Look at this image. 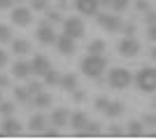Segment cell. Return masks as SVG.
Listing matches in <instances>:
<instances>
[{"instance_id": "8992f818", "label": "cell", "mask_w": 156, "mask_h": 140, "mask_svg": "<svg viewBox=\"0 0 156 140\" xmlns=\"http://www.w3.org/2000/svg\"><path fill=\"white\" fill-rule=\"evenodd\" d=\"M137 52H140V42L133 35H126L124 40L119 42V54L124 59H133V56H137Z\"/></svg>"}, {"instance_id": "f1b7e54d", "label": "cell", "mask_w": 156, "mask_h": 140, "mask_svg": "<svg viewBox=\"0 0 156 140\" xmlns=\"http://www.w3.org/2000/svg\"><path fill=\"white\" fill-rule=\"evenodd\" d=\"M47 21H49V23H61L63 16H61V12H56V9H49V12H47Z\"/></svg>"}, {"instance_id": "3957f363", "label": "cell", "mask_w": 156, "mask_h": 140, "mask_svg": "<svg viewBox=\"0 0 156 140\" xmlns=\"http://www.w3.org/2000/svg\"><path fill=\"white\" fill-rule=\"evenodd\" d=\"M112 89H128L133 84V75L126 70V68H114L110 70V77H107Z\"/></svg>"}, {"instance_id": "7402d4cb", "label": "cell", "mask_w": 156, "mask_h": 140, "mask_svg": "<svg viewBox=\"0 0 156 140\" xmlns=\"http://www.w3.org/2000/svg\"><path fill=\"white\" fill-rule=\"evenodd\" d=\"M126 133H128V135H142V133H144V131H142V121H137V119L128 121V128H126Z\"/></svg>"}, {"instance_id": "277c9868", "label": "cell", "mask_w": 156, "mask_h": 140, "mask_svg": "<svg viewBox=\"0 0 156 140\" xmlns=\"http://www.w3.org/2000/svg\"><path fill=\"white\" fill-rule=\"evenodd\" d=\"M63 33H65V35H70L72 40L84 38L86 28H84V21H82V16H68V19H63Z\"/></svg>"}, {"instance_id": "4316f807", "label": "cell", "mask_w": 156, "mask_h": 140, "mask_svg": "<svg viewBox=\"0 0 156 140\" xmlns=\"http://www.w3.org/2000/svg\"><path fill=\"white\" fill-rule=\"evenodd\" d=\"M2 42H12V31H9V26H5V23H0V45Z\"/></svg>"}, {"instance_id": "d6a6232c", "label": "cell", "mask_w": 156, "mask_h": 140, "mask_svg": "<svg viewBox=\"0 0 156 140\" xmlns=\"http://www.w3.org/2000/svg\"><path fill=\"white\" fill-rule=\"evenodd\" d=\"M28 91H30V98H33V93H37V91H42V87H40V82H30V84H28Z\"/></svg>"}, {"instance_id": "8fae6325", "label": "cell", "mask_w": 156, "mask_h": 140, "mask_svg": "<svg viewBox=\"0 0 156 140\" xmlns=\"http://www.w3.org/2000/svg\"><path fill=\"white\" fill-rule=\"evenodd\" d=\"M75 42H77V40H72L70 35H65V33H61L58 38H56V47H58V52L63 54V56L75 54Z\"/></svg>"}, {"instance_id": "8d00e7d4", "label": "cell", "mask_w": 156, "mask_h": 140, "mask_svg": "<svg viewBox=\"0 0 156 140\" xmlns=\"http://www.w3.org/2000/svg\"><path fill=\"white\" fill-rule=\"evenodd\" d=\"M2 66H7V52L5 49H0V68Z\"/></svg>"}, {"instance_id": "cb8c5ba5", "label": "cell", "mask_w": 156, "mask_h": 140, "mask_svg": "<svg viewBox=\"0 0 156 140\" xmlns=\"http://www.w3.org/2000/svg\"><path fill=\"white\" fill-rule=\"evenodd\" d=\"M14 98L19 100V103H28V100H30V91H28L26 87H16L14 89Z\"/></svg>"}, {"instance_id": "7c38bea8", "label": "cell", "mask_w": 156, "mask_h": 140, "mask_svg": "<svg viewBox=\"0 0 156 140\" xmlns=\"http://www.w3.org/2000/svg\"><path fill=\"white\" fill-rule=\"evenodd\" d=\"M12 75L16 77V80H28L30 77V63H26V61H16L12 66Z\"/></svg>"}, {"instance_id": "ee69618b", "label": "cell", "mask_w": 156, "mask_h": 140, "mask_svg": "<svg viewBox=\"0 0 156 140\" xmlns=\"http://www.w3.org/2000/svg\"><path fill=\"white\" fill-rule=\"evenodd\" d=\"M151 59L156 61V47H154V49H151Z\"/></svg>"}, {"instance_id": "ab89813d", "label": "cell", "mask_w": 156, "mask_h": 140, "mask_svg": "<svg viewBox=\"0 0 156 140\" xmlns=\"http://www.w3.org/2000/svg\"><path fill=\"white\" fill-rule=\"evenodd\" d=\"M137 9H140V12H144V9H149V5H147L144 0H140V2H137Z\"/></svg>"}, {"instance_id": "4fadbf2b", "label": "cell", "mask_w": 156, "mask_h": 140, "mask_svg": "<svg viewBox=\"0 0 156 140\" xmlns=\"http://www.w3.org/2000/svg\"><path fill=\"white\" fill-rule=\"evenodd\" d=\"M19 133H21L19 119H14V117H5V121H2V135H19Z\"/></svg>"}, {"instance_id": "74e56055", "label": "cell", "mask_w": 156, "mask_h": 140, "mask_svg": "<svg viewBox=\"0 0 156 140\" xmlns=\"http://www.w3.org/2000/svg\"><path fill=\"white\" fill-rule=\"evenodd\" d=\"M149 23H156V12H147V26Z\"/></svg>"}, {"instance_id": "f546056e", "label": "cell", "mask_w": 156, "mask_h": 140, "mask_svg": "<svg viewBox=\"0 0 156 140\" xmlns=\"http://www.w3.org/2000/svg\"><path fill=\"white\" fill-rule=\"evenodd\" d=\"M110 105V98H105V96H100V98H96V107L100 110V112H105V107Z\"/></svg>"}, {"instance_id": "2e32d148", "label": "cell", "mask_w": 156, "mask_h": 140, "mask_svg": "<svg viewBox=\"0 0 156 140\" xmlns=\"http://www.w3.org/2000/svg\"><path fill=\"white\" fill-rule=\"evenodd\" d=\"M68 124H70V126L79 133V131H82V128L89 124V117H86L84 112H75V114H70V121H68Z\"/></svg>"}, {"instance_id": "d4e9b609", "label": "cell", "mask_w": 156, "mask_h": 140, "mask_svg": "<svg viewBox=\"0 0 156 140\" xmlns=\"http://www.w3.org/2000/svg\"><path fill=\"white\" fill-rule=\"evenodd\" d=\"M128 5H130V0H112L110 2V7H112V12H124V9H128Z\"/></svg>"}, {"instance_id": "d6986e66", "label": "cell", "mask_w": 156, "mask_h": 140, "mask_svg": "<svg viewBox=\"0 0 156 140\" xmlns=\"http://www.w3.org/2000/svg\"><path fill=\"white\" fill-rule=\"evenodd\" d=\"M12 52L19 54V56H23V54L30 52V42L28 40H21V38H16V40H12Z\"/></svg>"}, {"instance_id": "e575fe53", "label": "cell", "mask_w": 156, "mask_h": 140, "mask_svg": "<svg viewBox=\"0 0 156 140\" xmlns=\"http://www.w3.org/2000/svg\"><path fill=\"white\" fill-rule=\"evenodd\" d=\"M144 124L147 126H156V117L154 114H144Z\"/></svg>"}, {"instance_id": "5b68a950", "label": "cell", "mask_w": 156, "mask_h": 140, "mask_svg": "<svg viewBox=\"0 0 156 140\" xmlns=\"http://www.w3.org/2000/svg\"><path fill=\"white\" fill-rule=\"evenodd\" d=\"M96 19H98V23H100V28H105L107 33H119L121 26H124L119 14H103V12H98Z\"/></svg>"}, {"instance_id": "9a60e30c", "label": "cell", "mask_w": 156, "mask_h": 140, "mask_svg": "<svg viewBox=\"0 0 156 140\" xmlns=\"http://www.w3.org/2000/svg\"><path fill=\"white\" fill-rule=\"evenodd\" d=\"M28 126H30V131L33 133H42L44 131V126H47V119H44V114H33L30 119H28Z\"/></svg>"}, {"instance_id": "6da1fadb", "label": "cell", "mask_w": 156, "mask_h": 140, "mask_svg": "<svg viewBox=\"0 0 156 140\" xmlns=\"http://www.w3.org/2000/svg\"><path fill=\"white\" fill-rule=\"evenodd\" d=\"M105 68H107V59H105L103 54H86L84 59H82V73L86 77L98 80L105 73Z\"/></svg>"}, {"instance_id": "9c48e42d", "label": "cell", "mask_w": 156, "mask_h": 140, "mask_svg": "<svg viewBox=\"0 0 156 140\" xmlns=\"http://www.w3.org/2000/svg\"><path fill=\"white\" fill-rule=\"evenodd\" d=\"M75 9L84 16H96L100 5H98V0H75Z\"/></svg>"}, {"instance_id": "f6af8a7d", "label": "cell", "mask_w": 156, "mask_h": 140, "mask_svg": "<svg viewBox=\"0 0 156 140\" xmlns=\"http://www.w3.org/2000/svg\"><path fill=\"white\" fill-rule=\"evenodd\" d=\"M0 100H2V89H0Z\"/></svg>"}, {"instance_id": "5bb4252c", "label": "cell", "mask_w": 156, "mask_h": 140, "mask_svg": "<svg viewBox=\"0 0 156 140\" xmlns=\"http://www.w3.org/2000/svg\"><path fill=\"white\" fill-rule=\"evenodd\" d=\"M68 121H70V112H68L65 107H56L51 112V124L54 126H68Z\"/></svg>"}, {"instance_id": "ac0fdd59", "label": "cell", "mask_w": 156, "mask_h": 140, "mask_svg": "<svg viewBox=\"0 0 156 140\" xmlns=\"http://www.w3.org/2000/svg\"><path fill=\"white\" fill-rule=\"evenodd\" d=\"M33 105H35V107H49V105H51V96L44 93V91L33 93Z\"/></svg>"}, {"instance_id": "4dcf8cb0", "label": "cell", "mask_w": 156, "mask_h": 140, "mask_svg": "<svg viewBox=\"0 0 156 140\" xmlns=\"http://www.w3.org/2000/svg\"><path fill=\"white\" fill-rule=\"evenodd\" d=\"M33 9H35V12H44L47 9V0H33Z\"/></svg>"}, {"instance_id": "83f0119b", "label": "cell", "mask_w": 156, "mask_h": 140, "mask_svg": "<svg viewBox=\"0 0 156 140\" xmlns=\"http://www.w3.org/2000/svg\"><path fill=\"white\" fill-rule=\"evenodd\" d=\"M12 112H14V105H12V103L0 100V114H2V117H12Z\"/></svg>"}, {"instance_id": "30bf717a", "label": "cell", "mask_w": 156, "mask_h": 140, "mask_svg": "<svg viewBox=\"0 0 156 140\" xmlns=\"http://www.w3.org/2000/svg\"><path fill=\"white\" fill-rule=\"evenodd\" d=\"M9 16H12V23H16V26H28V23H30V19H33L28 7H14Z\"/></svg>"}, {"instance_id": "b9f144b4", "label": "cell", "mask_w": 156, "mask_h": 140, "mask_svg": "<svg viewBox=\"0 0 156 140\" xmlns=\"http://www.w3.org/2000/svg\"><path fill=\"white\" fill-rule=\"evenodd\" d=\"M110 2H112V0H98V5H100V7H110Z\"/></svg>"}, {"instance_id": "60d3db41", "label": "cell", "mask_w": 156, "mask_h": 140, "mask_svg": "<svg viewBox=\"0 0 156 140\" xmlns=\"http://www.w3.org/2000/svg\"><path fill=\"white\" fill-rule=\"evenodd\" d=\"M72 93H75V100H84V93H82V91H77V89H75Z\"/></svg>"}, {"instance_id": "ffe728a7", "label": "cell", "mask_w": 156, "mask_h": 140, "mask_svg": "<svg viewBox=\"0 0 156 140\" xmlns=\"http://www.w3.org/2000/svg\"><path fill=\"white\" fill-rule=\"evenodd\" d=\"M61 89H65V91H75L77 89V77L75 75H61Z\"/></svg>"}, {"instance_id": "d590c367", "label": "cell", "mask_w": 156, "mask_h": 140, "mask_svg": "<svg viewBox=\"0 0 156 140\" xmlns=\"http://www.w3.org/2000/svg\"><path fill=\"white\" fill-rule=\"evenodd\" d=\"M14 0H0V9H12Z\"/></svg>"}, {"instance_id": "52a82bcc", "label": "cell", "mask_w": 156, "mask_h": 140, "mask_svg": "<svg viewBox=\"0 0 156 140\" xmlns=\"http://www.w3.org/2000/svg\"><path fill=\"white\" fill-rule=\"evenodd\" d=\"M37 40L42 42V45H56V38H58V35L54 33V26L51 23H49V21H44V23H40L37 26Z\"/></svg>"}, {"instance_id": "484cf974", "label": "cell", "mask_w": 156, "mask_h": 140, "mask_svg": "<svg viewBox=\"0 0 156 140\" xmlns=\"http://www.w3.org/2000/svg\"><path fill=\"white\" fill-rule=\"evenodd\" d=\"M103 52H105V42L103 40L89 42V54H103Z\"/></svg>"}, {"instance_id": "e0dca14e", "label": "cell", "mask_w": 156, "mask_h": 140, "mask_svg": "<svg viewBox=\"0 0 156 140\" xmlns=\"http://www.w3.org/2000/svg\"><path fill=\"white\" fill-rule=\"evenodd\" d=\"M105 114L112 117V119H114V117H121V114H124V103H119V100H110V105L105 107Z\"/></svg>"}, {"instance_id": "f35d334b", "label": "cell", "mask_w": 156, "mask_h": 140, "mask_svg": "<svg viewBox=\"0 0 156 140\" xmlns=\"http://www.w3.org/2000/svg\"><path fill=\"white\" fill-rule=\"evenodd\" d=\"M7 84H9V77H7V75H0V89H5Z\"/></svg>"}, {"instance_id": "603a6c76", "label": "cell", "mask_w": 156, "mask_h": 140, "mask_svg": "<svg viewBox=\"0 0 156 140\" xmlns=\"http://www.w3.org/2000/svg\"><path fill=\"white\" fill-rule=\"evenodd\" d=\"M44 84H47V87L61 84V75L56 73V70H47V73H44Z\"/></svg>"}, {"instance_id": "ba28073f", "label": "cell", "mask_w": 156, "mask_h": 140, "mask_svg": "<svg viewBox=\"0 0 156 140\" xmlns=\"http://www.w3.org/2000/svg\"><path fill=\"white\" fill-rule=\"evenodd\" d=\"M47 70H51V61L47 59V56H42V54H37V56L30 61V73L37 75V77H44Z\"/></svg>"}, {"instance_id": "44dd1931", "label": "cell", "mask_w": 156, "mask_h": 140, "mask_svg": "<svg viewBox=\"0 0 156 140\" xmlns=\"http://www.w3.org/2000/svg\"><path fill=\"white\" fill-rule=\"evenodd\" d=\"M98 133H100V124H98V121H89V124L79 131V135H98Z\"/></svg>"}, {"instance_id": "bcb514c9", "label": "cell", "mask_w": 156, "mask_h": 140, "mask_svg": "<svg viewBox=\"0 0 156 140\" xmlns=\"http://www.w3.org/2000/svg\"><path fill=\"white\" fill-rule=\"evenodd\" d=\"M14 2H23V0H14Z\"/></svg>"}, {"instance_id": "1f68e13d", "label": "cell", "mask_w": 156, "mask_h": 140, "mask_svg": "<svg viewBox=\"0 0 156 140\" xmlns=\"http://www.w3.org/2000/svg\"><path fill=\"white\" fill-rule=\"evenodd\" d=\"M147 38H149L151 42H156V23H149V26H147Z\"/></svg>"}, {"instance_id": "7bdbcfd3", "label": "cell", "mask_w": 156, "mask_h": 140, "mask_svg": "<svg viewBox=\"0 0 156 140\" xmlns=\"http://www.w3.org/2000/svg\"><path fill=\"white\" fill-rule=\"evenodd\" d=\"M110 133H112V135H121V133H124V131H121V128H117V126H114V128H112V131H110Z\"/></svg>"}, {"instance_id": "836d02e7", "label": "cell", "mask_w": 156, "mask_h": 140, "mask_svg": "<svg viewBox=\"0 0 156 140\" xmlns=\"http://www.w3.org/2000/svg\"><path fill=\"white\" fill-rule=\"evenodd\" d=\"M121 31H124L126 35H135V26H133V23H126V26H121Z\"/></svg>"}, {"instance_id": "7a4b0ae2", "label": "cell", "mask_w": 156, "mask_h": 140, "mask_svg": "<svg viewBox=\"0 0 156 140\" xmlns=\"http://www.w3.org/2000/svg\"><path fill=\"white\" fill-rule=\"evenodd\" d=\"M135 84L140 91L144 93H154L156 91V68L154 66H144L137 70L135 75Z\"/></svg>"}]
</instances>
